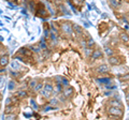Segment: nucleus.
Instances as JSON below:
<instances>
[{"mask_svg":"<svg viewBox=\"0 0 129 120\" xmlns=\"http://www.w3.org/2000/svg\"><path fill=\"white\" fill-rule=\"evenodd\" d=\"M108 114L111 116V117H115V118H120L124 114L123 111V107H118V106H113L111 105L108 108Z\"/></svg>","mask_w":129,"mask_h":120,"instance_id":"obj_1","label":"nucleus"},{"mask_svg":"<svg viewBox=\"0 0 129 120\" xmlns=\"http://www.w3.org/2000/svg\"><path fill=\"white\" fill-rule=\"evenodd\" d=\"M53 91H54L53 86H52L51 84H45V85L43 86V89L41 90V94H42V97L48 99L51 97V94L53 93Z\"/></svg>","mask_w":129,"mask_h":120,"instance_id":"obj_2","label":"nucleus"},{"mask_svg":"<svg viewBox=\"0 0 129 120\" xmlns=\"http://www.w3.org/2000/svg\"><path fill=\"white\" fill-rule=\"evenodd\" d=\"M61 30L63 33H66L68 35H71L72 33H73V26H72V24L70 23H63L61 25Z\"/></svg>","mask_w":129,"mask_h":120,"instance_id":"obj_3","label":"nucleus"},{"mask_svg":"<svg viewBox=\"0 0 129 120\" xmlns=\"http://www.w3.org/2000/svg\"><path fill=\"white\" fill-rule=\"evenodd\" d=\"M61 93L63 95V98L66 99V98H70L72 94H73V88H71V87H66L64 89L61 91Z\"/></svg>","mask_w":129,"mask_h":120,"instance_id":"obj_4","label":"nucleus"},{"mask_svg":"<svg viewBox=\"0 0 129 120\" xmlns=\"http://www.w3.org/2000/svg\"><path fill=\"white\" fill-rule=\"evenodd\" d=\"M109 71H110V68H109L107 65H101V66H99L98 68H97V72L100 73V74H106Z\"/></svg>","mask_w":129,"mask_h":120,"instance_id":"obj_5","label":"nucleus"},{"mask_svg":"<svg viewBox=\"0 0 129 120\" xmlns=\"http://www.w3.org/2000/svg\"><path fill=\"white\" fill-rule=\"evenodd\" d=\"M109 62H110V65H112V66H118L120 63V60L113 55L111 57H109Z\"/></svg>","mask_w":129,"mask_h":120,"instance_id":"obj_6","label":"nucleus"},{"mask_svg":"<svg viewBox=\"0 0 129 120\" xmlns=\"http://www.w3.org/2000/svg\"><path fill=\"white\" fill-rule=\"evenodd\" d=\"M9 63V56L8 55H2L0 57V66L1 67H6Z\"/></svg>","mask_w":129,"mask_h":120,"instance_id":"obj_7","label":"nucleus"},{"mask_svg":"<svg viewBox=\"0 0 129 120\" xmlns=\"http://www.w3.org/2000/svg\"><path fill=\"white\" fill-rule=\"evenodd\" d=\"M101 57H102V51L101 50L96 49V50L92 51V54H91V59L92 60H97V59H99Z\"/></svg>","mask_w":129,"mask_h":120,"instance_id":"obj_8","label":"nucleus"},{"mask_svg":"<svg viewBox=\"0 0 129 120\" xmlns=\"http://www.w3.org/2000/svg\"><path fill=\"white\" fill-rule=\"evenodd\" d=\"M119 38H120V40H122V42L124 44H127V45H129V35L127 33H125V32L120 33Z\"/></svg>","mask_w":129,"mask_h":120,"instance_id":"obj_9","label":"nucleus"},{"mask_svg":"<svg viewBox=\"0 0 129 120\" xmlns=\"http://www.w3.org/2000/svg\"><path fill=\"white\" fill-rule=\"evenodd\" d=\"M109 1V5H110L113 9H115V8H118L120 6V2L119 0H108Z\"/></svg>","mask_w":129,"mask_h":120,"instance_id":"obj_10","label":"nucleus"},{"mask_svg":"<svg viewBox=\"0 0 129 120\" xmlns=\"http://www.w3.org/2000/svg\"><path fill=\"white\" fill-rule=\"evenodd\" d=\"M18 54L22 55V56H27V57H29V56H30V51L27 50V48H25V47H22V48L18 49Z\"/></svg>","mask_w":129,"mask_h":120,"instance_id":"obj_11","label":"nucleus"},{"mask_svg":"<svg viewBox=\"0 0 129 120\" xmlns=\"http://www.w3.org/2000/svg\"><path fill=\"white\" fill-rule=\"evenodd\" d=\"M11 68H12V70L13 71H18L19 69H21V65H19V63L17 62V61H12L11 62Z\"/></svg>","mask_w":129,"mask_h":120,"instance_id":"obj_12","label":"nucleus"},{"mask_svg":"<svg viewBox=\"0 0 129 120\" xmlns=\"http://www.w3.org/2000/svg\"><path fill=\"white\" fill-rule=\"evenodd\" d=\"M97 82L100 83V84H103V85H108L109 83L111 82V78L110 77H106V78H98Z\"/></svg>","mask_w":129,"mask_h":120,"instance_id":"obj_13","label":"nucleus"},{"mask_svg":"<svg viewBox=\"0 0 129 120\" xmlns=\"http://www.w3.org/2000/svg\"><path fill=\"white\" fill-rule=\"evenodd\" d=\"M104 53H106L109 57H111V56H113L114 55V50H113L111 47H108V46H106L104 47Z\"/></svg>","mask_w":129,"mask_h":120,"instance_id":"obj_14","label":"nucleus"},{"mask_svg":"<svg viewBox=\"0 0 129 120\" xmlns=\"http://www.w3.org/2000/svg\"><path fill=\"white\" fill-rule=\"evenodd\" d=\"M29 49H31L32 51H35V53H40L42 48L40 47V45H31V46H29Z\"/></svg>","mask_w":129,"mask_h":120,"instance_id":"obj_15","label":"nucleus"},{"mask_svg":"<svg viewBox=\"0 0 129 120\" xmlns=\"http://www.w3.org/2000/svg\"><path fill=\"white\" fill-rule=\"evenodd\" d=\"M94 45H95V41L91 38H89L86 41V47H89V48H91V47H94Z\"/></svg>","mask_w":129,"mask_h":120,"instance_id":"obj_16","label":"nucleus"},{"mask_svg":"<svg viewBox=\"0 0 129 120\" xmlns=\"http://www.w3.org/2000/svg\"><path fill=\"white\" fill-rule=\"evenodd\" d=\"M43 84H41V83H38L37 85L35 86V88H34V91H36V92H38V91H41L42 89H43Z\"/></svg>","mask_w":129,"mask_h":120,"instance_id":"obj_17","label":"nucleus"},{"mask_svg":"<svg viewBox=\"0 0 129 120\" xmlns=\"http://www.w3.org/2000/svg\"><path fill=\"white\" fill-rule=\"evenodd\" d=\"M110 105H113V106H118V107H123L122 103L119 101H116V100H111L110 101Z\"/></svg>","mask_w":129,"mask_h":120,"instance_id":"obj_18","label":"nucleus"},{"mask_svg":"<svg viewBox=\"0 0 129 120\" xmlns=\"http://www.w3.org/2000/svg\"><path fill=\"white\" fill-rule=\"evenodd\" d=\"M73 31H75L78 34H82V28H81L79 25H73Z\"/></svg>","mask_w":129,"mask_h":120,"instance_id":"obj_19","label":"nucleus"},{"mask_svg":"<svg viewBox=\"0 0 129 120\" xmlns=\"http://www.w3.org/2000/svg\"><path fill=\"white\" fill-rule=\"evenodd\" d=\"M40 47H41L42 49H46V44H45V37L41 39V41H40Z\"/></svg>","mask_w":129,"mask_h":120,"instance_id":"obj_20","label":"nucleus"},{"mask_svg":"<svg viewBox=\"0 0 129 120\" xmlns=\"http://www.w3.org/2000/svg\"><path fill=\"white\" fill-rule=\"evenodd\" d=\"M15 118H16V115H13V114H8L2 116V119H15Z\"/></svg>","mask_w":129,"mask_h":120,"instance_id":"obj_21","label":"nucleus"},{"mask_svg":"<svg viewBox=\"0 0 129 120\" xmlns=\"http://www.w3.org/2000/svg\"><path fill=\"white\" fill-rule=\"evenodd\" d=\"M15 88V83L13 81H10L9 82V85H8V89H9L10 91H13Z\"/></svg>","mask_w":129,"mask_h":120,"instance_id":"obj_22","label":"nucleus"},{"mask_svg":"<svg viewBox=\"0 0 129 120\" xmlns=\"http://www.w3.org/2000/svg\"><path fill=\"white\" fill-rule=\"evenodd\" d=\"M28 7H29L30 11H35V7H36V5H35V2L32 1V0H28Z\"/></svg>","mask_w":129,"mask_h":120,"instance_id":"obj_23","label":"nucleus"},{"mask_svg":"<svg viewBox=\"0 0 129 120\" xmlns=\"http://www.w3.org/2000/svg\"><path fill=\"white\" fill-rule=\"evenodd\" d=\"M61 85L63 87H68V86H69V81H68L67 78H64V77L61 76Z\"/></svg>","mask_w":129,"mask_h":120,"instance_id":"obj_24","label":"nucleus"},{"mask_svg":"<svg viewBox=\"0 0 129 120\" xmlns=\"http://www.w3.org/2000/svg\"><path fill=\"white\" fill-rule=\"evenodd\" d=\"M5 84H6V77L3 75H0V88H2Z\"/></svg>","mask_w":129,"mask_h":120,"instance_id":"obj_25","label":"nucleus"},{"mask_svg":"<svg viewBox=\"0 0 129 120\" xmlns=\"http://www.w3.org/2000/svg\"><path fill=\"white\" fill-rule=\"evenodd\" d=\"M55 109H57V107H54V106H52L51 104L48 106H45L44 107V111H48V110H55Z\"/></svg>","mask_w":129,"mask_h":120,"instance_id":"obj_26","label":"nucleus"},{"mask_svg":"<svg viewBox=\"0 0 129 120\" xmlns=\"http://www.w3.org/2000/svg\"><path fill=\"white\" fill-rule=\"evenodd\" d=\"M37 84H38L37 79H31V81L29 82V87H30V88H32V89H34V88H35V86L37 85Z\"/></svg>","mask_w":129,"mask_h":120,"instance_id":"obj_27","label":"nucleus"},{"mask_svg":"<svg viewBox=\"0 0 129 120\" xmlns=\"http://www.w3.org/2000/svg\"><path fill=\"white\" fill-rule=\"evenodd\" d=\"M30 104H31V106H32V107H34V108H35V109H38V108H39L38 104H37V103H36V101H35V100H34V99H30Z\"/></svg>","mask_w":129,"mask_h":120,"instance_id":"obj_28","label":"nucleus"},{"mask_svg":"<svg viewBox=\"0 0 129 120\" xmlns=\"http://www.w3.org/2000/svg\"><path fill=\"white\" fill-rule=\"evenodd\" d=\"M17 97H19V98H26L27 97V92H26V91H18V92H17Z\"/></svg>","mask_w":129,"mask_h":120,"instance_id":"obj_29","label":"nucleus"},{"mask_svg":"<svg viewBox=\"0 0 129 120\" xmlns=\"http://www.w3.org/2000/svg\"><path fill=\"white\" fill-rule=\"evenodd\" d=\"M119 79L122 82H124V81H129V74H126V75H122V76H119Z\"/></svg>","mask_w":129,"mask_h":120,"instance_id":"obj_30","label":"nucleus"},{"mask_svg":"<svg viewBox=\"0 0 129 120\" xmlns=\"http://www.w3.org/2000/svg\"><path fill=\"white\" fill-rule=\"evenodd\" d=\"M92 51H94V50H91V48H89V47H87V48L85 49V55H86V56H88V57H89V56L91 57Z\"/></svg>","mask_w":129,"mask_h":120,"instance_id":"obj_31","label":"nucleus"},{"mask_svg":"<svg viewBox=\"0 0 129 120\" xmlns=\"http://www.w3.org/2000/svg\"><path fill=\"white\" fill-rule=\"evenodd\" d=\"M11 75H12V76H14V77H18L19 76V72H16V71L12 70L11 71Z\"/></svg>","mask_w":129,"mask_h":120,"instance_id":"obj_32","label":"nucleus"},{"mask_svg":"<svg viewBox=\"0 0 129 120\" xmlns=\"http://www.w3.org/2000/svg\"><path fill=\"white\" fill-rule=\"evenodd\" d=\"M57 102H58V100L54 98V99H52L51 101H50V104H51V105H56V104H57Z\"/></svg>","mask_w":129,"mask_h":120,"instance_id":"obj_33","label":"nucleus"},{"mask_svg":"<svg viewBox=\"0 0 129 120\" xmlns=\"http://www.w3.org/2000/svg\"><path fill=\"white\" fill-rule=\"evenodd\" d=\"M60 9H61V11L63 12V13H66V14L69 15V12L67 11V9H66V7H64V6H60Z\"/></svg>","mask_w":129,"mask_h":120,"instance_id":"obj_34","label":"nucleus"},{"mask_svg":"<svg viewBox=\"0 0 129 120\" xmlns=\"http://www.w3.org/2000/svg\"><path fill=\"white\" fill-rule=\"evenodd\" d=\"M11 111H12V107L10 105H7V107H6V113L9 114V113H11Z\"/></svg>","mask_w":129,"mask_h":120,"instance_id":"obj_35","label":"nucleus"},{"mask_svg":"<svg viewBox=\"0 0 129 120\" xmlns=\"http://www.w3.org/2000/svg\"><path fill=\"white\" fill-rule=\"evenodd\" d=\"M50 31H48L47 29H45V30H44V37H45V38H48V37H50Z\"/></svg>","mask_w":129,"mask_h":120,"instance_id":"obj_36","label":"nucleus"},{"mask_svg":"<svg viewBox=\"0 0 129 120\" xmlns=\"http://www.w3.org/2000/svg\"><path fill=\"white\" fill-rule=\"evenodd\" d=\"M11 101H12V98H8V99L6 100V105H10Z\"/></svg>","mask_w":129,"mask_h":120,"instance_id":"obj_37","label":"nucleus"},{"mask_svg":"<svg viewBox=\"0 0 129 120\" xmlns=\"http://www.w3.org/2000/svg\"><path fill=\"white\" fill-rule=\"evenodd\" d=\"M21 13L25 15L26 17H29V16H28V14H27V12H26V10H22V11H21Z\"/></svg>","mask_w":129,"mask_h":120,"instance_id":"obj_38","label":"nucleus"},{"mask_svg":"<svg viewBox=\"0 0 129 120\" xmlns=\"http://www.w3.org/2000/svg\"><path fill=\"white\" fill-rule=\"evenodd\" d=\"M51 39L53 40V41L55 42L56 41V37H55V33H51Z\"/></svg>","mask_w":129,"mask_h":120,"instance_id":"obj_39","label":"nucleus"},{"mask_svg":"<svg viewBox=\"0 0 129 120\" xmlns=\"http://www.w3.org/2000/svg\"><path fill=\"white\" fill-rule=\"evenodd\" d=\"M9 6L11 7V8H10V9H16V7H15V6L13 5V3H11V2H9Z\"/></svg>","mask_w":129,"mask_h":120,"instance_id":"obj_40","label":"nucleus"},{"mask_svg":"<svg viewBox=\"0 0 129 120\" xmlns=\"http://www.w3.org/2000/svg\"><path fill=\"white\" fill-rule=\"evenodd\" d=\"M126 101H127V104L129 105V92L126 94Z\"/></svg>","mask_w":129,"mask_h":120,"instance_id":"obj_41","label":"nucleus"},{"mask_svg":"<svg viewBox=\"0 0 129 120\" xmlns=\"http://www.w3.org/2000/svg\"><path fill=\"white\" fill-rule=\"evenodd\" d=\"M84 26H85V27H88V26H89V24H88V23H84Z\"/></svg>","mask_w":129,"mask_h":120,"instance_id":"obj_42","label":"nucleus"},{"mask_svg":"<svg viewBox=\"0 0 129 120\" xmlns=\"http://www.w3.org/2000/svg\"><path fill=\"white\" fill-rule=\"evenodd\" d=\"M3 17H5V18H7V19H8V21H10V19H11V18H10L9 16H3Z\"/></svg>","mask_w":129,"mask_h":120,"instance_id":"obj_43","label":"nucleus"},{"mask_svg":"<svg viewBox=\"0 0 129 120\" xmlns=\"http://www.w3.org/2000/svg\"><path fill=\"white\" fill-rule=\"evenodd\" d=\"M0 26H3V23H2L1 21H0Z\"/></svg>","mask_w":129,"mask_h":120,"instance_id":"obj_44","label":"nucleus"},{"mask_svg":"<svg viewBox=\"0 0 129 120\" xmlns=\"http://www.w3.org/2000/svg\"><path fill=\"white\" fill-rule=\"evenodd\" d=\"M3 40H5V39H3L2 37H0V41H3Z\"/></svg>","mask_w":129,"mask_h":120,"instance_id":"obj_45","label":"nucleus"},{"mask_svg":"<svg viewBox=\"0 0 129 120\" xmlns=\"http://www.w3.org/2000/svg\"><path fill=\"white\" fill-rule=\"evenodd\" d=\"M1 99H2V97H1V94H0V101H1Z\"/></svg>","mask_w":129,"mask_h":120,"instance_id":"obj_46","label":"nucleus"},{"mask_svg":"<svg viewBox=\"0 0 129 120\" xmlns=\"http://www.w3.org/2000/svg\"><path fill=\"white\" fill-rule=\"evenodd\" d=\"M8 1H9V0H8Z\"/></svg>","mask_w":129,"mask_h":120,"instance_id":"obj_47","label":"nucleus"}]
</instances>
